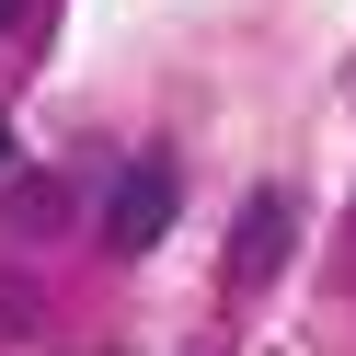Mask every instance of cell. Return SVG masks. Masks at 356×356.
<instances>
[{
	"label": "cell",
	"mask_w": 356,
	"mask_h": 356,
	"mask_svg": "<svg viewBox=\"0 0 356 356\" xmlns=\"http://www.w3.org/2000/svg\"><path fill=\"white\" fill-rule=\"evenodd\" d=\"M0 172H12V127H0Z\"/></svg>",
	"instance_id": "obj_5"
},
{
	"label": "cell",
	"mask_w": 356,
	"mask_h": 356,
	"mask_svg": "<svg viewBox=\"0 0 356 356\" xmlns=\"http://www.w3.org/2000/svg\"><path fill=\"white\" fill-rule=\"evenodd\" d=\"M276 264H287V195H253V207H241V264H230V276L264 287Z\"/></svg>",
	"instance_id": "obj_2"
},
{
	"label": "cell",
	"mask_w": 356,
	"mask_h": 356,
	"mask_svg": "<svg viewBox=\"0 0 356 356\" xmlns=\"http://www.w3.org/2000/svg\"><path fill=\"white\" fill-rule=\"evenodd\" d=\"M161 230H172V161L149 149V161H127L115 195H104V253H149Z\"/></svg>",
	"instance_id": "obj_1"
},
{
	"label": "cell",
	"mask_w": 356,
	"mask_h": 356,
	"mask_svg": "<svg viewBox=\"0 0 356 356\" xmlns=\"http://www.w3.org/2000/svg\"><path fill=\"white\" fill-rule=\"evenodd\" d=\"M12 12H24V0H0V35H12Z\"/></svg>",
	"instance_id": "obj_4"
},
{
	"label": "cell",
	"mask_w": 356,
	"mask_h": 356,
	"mask_svg": "<svg viewBox=\"0 0 356 356\" xmlns=\"http://www.w3.org/2000/svg\"><path fill=\"white\" fill-rule=\"evenodd\" d=\"M58 218H70V184H58V172H35V184H12V230H58Z\"/></svg>",
	"instance_id": "obj_3"
}]
</instances>
